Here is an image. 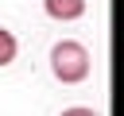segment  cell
<instances>
[{
    "label": "cell",
    "instance_id": "1",
    "mask_svg": "<svg viewBox=\"0 0 124 116\" xmlns=\"http://www.w3.org/2000/svg\"><path fill=\"white\" fill-rule=\"evenodd\" d=\"M89 70H93V58H89V50H85L81 43L62 39V43L50 46V73H54L62 85H78V81H85Z\"/></svg>",
    "mask_w": 124,
    "mask_h": 116
},
{
    "label": "cell",
    "instance_id": "2",
    "mask_svg": "<svg viewBox=\"0 0 124 116\" xmlns=\"http://www.w3.org/2000/svg\"><path fill=\"white\" fill-rule=\"evenodd\" d=\"M43 8L58 23H70V19H81L85 15V0H43Z\"/></svg>",
    "mask_w": 124,
    "mask_h": 116
},
{
    "label": "cell",
    "instance_id": "3",
    "mask_svg": "<svg viewBox=\"0 0 124 116\" xmlns=\"http://www.w3.org/2000/svg\"><path fill=\"white\" fill-rule=\"evenodd\" d=\"M16 54H19L16 35H12L8 27H0V66H12V62H16Z\"/></svg>",
    "mask_w": 124,
    "mask_h": 116
},
{
    "label": "cell",
    "instance_id": "4",
    "mask_svg": "<svg viewBox=\"0 0 124 116\" xmlns=\"http://www.w3.org/2000/svg\"><path fill=\"white\" fill-rule=\"evenodd\" d=\"M58 116H101V112H93V108H85V104H74V108H62Z\"/></svg>",
    "mask_w": 124,
    "mask_h": 116
}]
</instances>
